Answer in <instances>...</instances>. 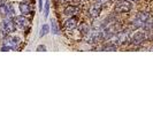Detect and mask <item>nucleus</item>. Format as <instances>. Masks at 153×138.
Listing matches in <instances>:
<instances>
[{
    "label": "nucleus",
    "instance_id": "obj_1",
    "mask_svg": "<svg viewBox=\"0 0 153 138\" xmlns=\"http://www.w3.org/2000/svg\"><path fill=\"white\" fill-rule=\"evenodd\" d=\"M149 17H150V14H149L147 12H140V13H138L137 15L135 16L134 21L131 22V29L137 30V29L143 28L146 22V20H147Z\"/></svg>",
    "mask_w": 153,
    "mask_h": 138
},
{
    "label": "nucleus",
    "instance_id": "obj_2",
    "mask_svg": "<svg viewBox=\"0 0 153 138\" xmlns=\"http://www.w3.org/2000/svg\"><path fill=\"white\" fill-rule=\"evenodd\" d=\"M100 39H102L101 30L100 29H96V28H92L91 30L86 33V36H85V40L89 44H96V43L99 42Z\"/></svg>",
    "mask_w": 153,
    "mask_h": 138
},
{
    "label": "nucleus",
    "instance_id": "obj_3",
    "mask_svg": "<svg viewBox=\"0 0 153 138\" xmlns=\"http://www.w3.org/2000/svg\"><path fill=\"white\" fill-rule=\"evenodd\" d=\"M0 28H1V30L4 31L5 33H12V32H14L16 30V25L14 21H13V19H10V17H7V19H2L1 20V22H0Z\"/></svg>",
    "mask_w": 153,
    "mask_h": 138
},
{
    "label": "nucleus",
    "instance_id": "obj_4",
    "mask_svg": "<svg viewBox=\"0 0 153 138\" xmlns=\"http://www.w3.org/2000/svg\"><path fill=\"white\" fill-rule=\"evenodd\" d=\"M131 9H132V4L129 0H121L115 4V12L119 14L129 13Z\"/></svg>",
    "mask_w": 153,
    "mask_h": 138
},
{
    "label": "nucleus",
    "instance_id": "obj_5",
    "mask_svg": "<svg viewBox=\"0 0 153 138\" xmlns=\"http://www.w3.org/2000/svg\"><path fill=\"white\" fill-rule=\"evenodd\" d=\"M14 16H15V9L12 4H6V5L0 6V17L1 19H7V17L13 19Z\"/></svg>",
    "mask_w": 153,
    "mask_h": 138
},
{
    "label": "nucleus",
    "instance_id": "obj_6",
    "mask_svg": "<svg viewBox=\"0 0 153 138\" xmlns=\"http://www.w3.org/2000/svg\"><path fill=\"white\" fill-rule=\"evenodd\" d=\"M19 44H20V38L16 37V36H7V37L4 38V43H2V45L9 47L10 50L17 48Z\"/></svg>",
    "mask_w": 153,
    "mask_h": 138
},
{
    "label": "nucleus",
    "instance_id": "obj_7",
    "mask_svg": "<svg viewBox=\"0 0 153 138\" xmlns=\"http://www.w3.org/2000/svg\"><path fill=\"white\" fill-rule=\"evenodd\" d=\"M101 9H102V5L96 1L93 5H91V7L89 9V15H90V17H92V19L98 17L100 15V13H101Z\"/></svg>",
    "mask_w": 153,
    "mask_h": 138
},
{
    "label": "nucleus",
    "instance_id": "obj_8",
    "mask_svg": "<svg viewBox=\"0 0 153 138\" xmlns=\"http://www.w3.org/2000/svg\"><path fill=\"white\" fill-rule=\"evenodd\" d=\"M13 21L15 23L16 28L19 29H23L28 25V19L25 17V15H15L13 17Z\"/></svg>",
    "mask_w": 153,
    "mask_h": 138
},
{
    "label": "nucleus",
    "instance_id": "obj_9",
    "mask_svg": "<svg viewBox=\"0 0 153 138\" xmlns=\"http://www.w3.org/2000/svg\"><path fill=\"white\" fill-rule=\"evenodd\" d=\"M145 39H146L145 32H144V31H137V32H135V35L131 37V42H132V44H135V45H139V44H142Z\"/></svg>",
    "mask_w": 153,
    "mask_h": 138
},
{
    "label": "nucleus",
    "instance_id": "obj_10",
    "mask_svg": "<svg viewBox=\"0 0 153 138\" xmlns=\"http://www.w3.org/2000/svg\"><path fill=\"white\" fill-rule=\"evenodd\" d=\"M79 12V8L77 7V6H75V5H69V6H67V7L65 8V10H63V14L66 16H74L75 14H77Z\"/></svg>",
    "mask_w": 153,
    "mask_h": 138
},
{
    "label": "nucleus",
    "instance_id": "obj_11",
    "mask_svg": "<svg viewBox=\"0 0 153 138\" xmlns=\"http://www.w3.org/2000/svg\"><path fill=\"white\" fill-rule=\"evenodd\" d=\"M65 25H66V28L69 29V30H73V29H76L77 28V19L76 17H73V16H70L68 20L65 22Z\"/></svg>",
    "mask_w": 153,
    "mask_h": 138
},
{
    "label": "nucleus",
    "instance_id": "obj_12",
    "mask_svg": "<svg viewBox=\"0 0 153 138\" xmlns=\"http://www.w3.org/2000/svg\"><path fill=\"white\" fill-rule=\"evenodd\" d=\"M19 9H20V12H21V14L22 15H29L31 12L30 9V5L28 4V2H21L20 5H19Z\"/></svg>",
    "mask_w": 153,
    "mask_h": 138
},
{
    "label": "nucleus",
    "instance_id": "obj_13",
    "mask_svg": "<svg viewBox=\"0 0 153 138\" xmlns=\"http://www.w3.org/2000/svg\"><path fill=\"white\" fill-rule=\"evenodd\" d=\"M143 29L145 31H152L153 30V15H150V17L146 20L145 24L143 27Z\"/></svg>",
    "mask_w": 153,
    "mask_h": 138
},
{
    "label": "nucleus",
    "instance_id": "obj_14",
    "mask_svg": "<svg viewBox=\"0 0 153 138\" xmlns=\"http://www.w3.org/2000/svg\"><path fill=\"white\" fill-rule=\"evenodd\" d=\"M78 30H79V32H81L82 35L86 36V33L90 31V27H89L86 23H82V24L78 25Z\"/></svg>",
    "mask_w": 153,
    "mask_h": 138
},
{
    "label": "nucleus",
    "instance_id": "obj_15",
    "mask_svg": "<svg viewBox=\"0 0 153 138\" xmlns=\"http://www.w3.org/2000/svg\"><path fill=\"white\" fill-rule=\"evenodd\" d=\"M116 48H117V45H115L111 42H108L106 45L102 46V51H116Z\"/></svg>",
    "mask_w": 153,
    "mask_h": 138
},
{
    "label": "nucleus",
    "instance_id": "obj_16",
    "mask_svg": "<svg viewBox=\"0 0 153 138\" xmlns=\"http://www.w3.org/2000/svg\"><path fill=\"white\" fill-rule=\"evenodd\" d=\"M51 29H52V32H53L54 35H59V32H60V30H59V27H58V23H56V21L55 20H51Z\"/></svg>",
    "mask_w": 153,
    "mask_h": 138
},
{
    "label": "nucleus",
    "instance_id": "obj_17",
    "mask_svg": "<svg viewBox=\"0 0 153 138\" xmlns=\"http://www.w3.org/2000/svg\"><path fill=\"white\" fill-rule=\"evenodd\" d=\"M48 32H50V25H48V24H44V25L42 27V29H40L39 36H40V37H44V36L47 35Z\"/></svg>",
    "mask_w": 153,
    "mask_h": 138
},
{
    "label": "nucleus",
    "instance_id": "obj_18",
    "mask_svg": "<svg viewBox=\"0 0 153 138\" xmlns=\"http://www.w3.org/2000/svg\"><path fill=\"white\" fill-rule=\"evenodd\" d=\"M48 13H50V0H46L45 7H44V17H45V19H47Z\"/></svg>",
    "mask_w": 153,
    "mask_h": 138
},
{
    "label": "nucleus",
    "instance_id": "obj_19",
    "mask_svg": "<svg viewBox=\"0 0 153 138\" xmlns=\"http://www.w3.org/2000/svg\"><path fill=\"white\" fill-rule=\"evenodd\" d=\"M36 51H39V52H43V51H46V46L45 45H38Z\"/></svg>",
    "mask_w": 153,
    "mask_h": 138
},
{
    "label": "nucleus",
    "instance_id": "obj_20",
    "mask_svg": "<svg viewBox=\"0 0 153 138\" xmlns=\"http://www.w3.org/2000/svg\"><path fill=\"white\" fill-rule=\"evenodd\" d=\"M38 7H39V10H42V9H43V5H44V4H43V0H38Z\"/></svg>",
    "mask_w": 153,
    "mask_h": 138
},
{
    "label": "nucleus",
    "instance_id": "obj_21",
    "mask_svg": "<svg viewBox=\"0 0 153 138\" xmlns=\"http://www.w3.org/2000/svg\"><path fill=\"white\" fill-rule=\"evenodd\" d=\"M96 1H97V2H99V4H101V5H105L108 0H96Z\"/></svg>",
    "mask_w": 153,
    "mask_h": 138
},
{
    "label": "nucleus",
    "instance_id": "obj_22",
    "mask_svg": "<svg viewBox=\"0 0 153 138\" xmlns=\"http://www.w3.org/2000/svg\"><path fill=\"white\" fill-rule=\"evenodd\" d=\"M4 35H5V32L1 30V28H0V39L4 38Z\"/></svg>",
    "mask_w": 153,
    "mask_h": 138
},
{
    "label": "nucleus",
    "instance_id": "obj_23",
    "mask_svg": "<svg viewBox=\"0 0 153 138\" xmlns=\"http://www.w3.org/2000/svg\"><path fill=\"white\" fill-rule=\"evenodd\" d=\"M5 1H6V0H0V6H2V5H5Z\"/></svg>",
    "mask_w": 153,
    "mask_h": 138
},
{
    "label": "nucleus",
    "instance_id": "obj_24",
    "mask_svg": "<svg viewBox=\"0 0 153 138\" xmlns=\"http://www.w3.org/2000/svg\"><path fill=\"white\" fill-rule=\"evenodd\" d=\"M61 2H70V1H74V0H60Z\"/></svg>",
    "mask_w": 153,
    "mask_h": 138
},
{
    "label": "nucleus",
    "instance_id": "obj_25",
    "mask_svg": "<svg viewBox=\"0 0 153 138\" xmlns=\"http://www.w3.org/2000/svg\"><path fill=\"white\" fill-rule=\"evenodd\" d=\"M129 1H131V2H132V1H139V0H129Z\"/></svg>",
    "mask_w": 153,
    "mask_h": 138
},
{
    "label": "nucleus",
    "instance_id": "obj_26",
    "mask_svg": "<svg viewBox=\"0 0 153 138\" xmlns=\"http://www.w3.org/2000/svg\"><path fill=\"white\" fill-rule=\"evenodd\" d=\"M150 51H153V46L152 47H150Z\"/></svg>",
    "mask_w": 153,
    "mask_h": 138
},
{
    "label": "nucleus",
    "instance_id": "obj_27",
    "mask_svg": "<svg viewBox=\"0 0 153 138\" xmlns=\"http://www.w3.org/2000/svg\"><path fill=\"white\" fill-rule=\"evenodd\" d=\"M84 1H89V0H84Z\"/></svg>",
    "mask_w": 153,
    "mask_h": 138
}]
</instances>
